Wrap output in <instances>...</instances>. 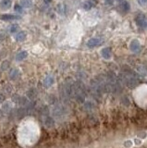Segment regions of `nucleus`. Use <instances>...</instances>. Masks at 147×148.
Instances as JSON below:
<instances>
[{
    "label": "nucleus",
    "instance_id": "nucleus-1",
    "mask_svg": "<svg viewBox=\"0 0 147 148\" xmlns=\"http://www.w3.org/2000/svg\"><path fill=\"white\" fill-rule=\"evenodd\" d=\"M135 22L140 29H146L147 28V21L144 14H138L135 18Z\"/></svg>",
    "mask_w": 147,
    "mask_h": 148
},
{
    "label": "nucleus",
    "instance_id": "nucleus-2",
    "mask_svg": "<svg viewBox=\"0 0 147 148\" xmlns=\"http://www.w3.org/2000/svg\"><path fill=\"white\" fill-rule=\"evenodd\" d=\"M125 82L126 84L131 87V88H134L136 87L138 84H139V80L137 79L136 76H133V74H131V75H127L125 78Z\"/></svg>",
    "mask_w": 147,
    "mask_h": 148
},
{
    "label": "nucleus",
    "instance_id": "nucleus-3",
    "mask_svg": "<svg viewBox=\"0 0 147 148\" xmlns=\"http://www.w3.org/2000/svg\"><path fill=\"white\" fill-rule=\"evenodd\" d=\"M103 39L97 38V37H94V38H91L88 42H87V46L88 47H96V46H99L100 45L103 44Z\"/></svg>",
    "mask_w": 147,
    "mask_h": 148
},
{
    "label": "nucleus",
    "instance_id": "nucleus-4",
    "mask_svg": "<svg viewBox=\"0 0 147 148\" xmlns=\"http://www.w3.org/2000/svg\"><path fill=\"white\" fill-rule=\"evenodd\" d=\"M130 49L132 51L133 53H138L141 50V44L139 43V41L134 39L131 42L130 44Z\"/></svg>",
    "mask_w": 147,
    "mask_h": 148
},
{
    "label": "nucleus",
    "instance_id": "nucleus-5",
    "mask_svg": "<svg viewBox=\"0 0 147 148\" xmlns=\"http://www.w3.org/2000/svg\"><path fill=\"white\" fill-rule=\"evenodd\" d=\"M20 18H21V17L17 16V15H12V14H3V15H0V20L5 21L19 20Z\"/></svg>",
    "mask_w": 147,
    "mask_h": 148
},
{
    "label": "nucleus",
    "instance_id": "nucleus-6",
    "mask_svg": "<svg viewBox=\"0 0 147 148\" xmlns=\"http://www.w3.org/2000/svg\"><path fill=\"white\" fill-rule=\"evenodd\" d=\"M12 5V0H1L0 2V8L3 10H7L11 8Z\"/></svg>",
    "mask_w": 147,
    "mask_h": 148
},
{
    "label": "nucleus",
    "instance_id": "nucleus-7",
    "mask_svg": "<svg viewBox=\"0 0 147 148\" xmlns=\"http://www.w3.org/2000/svg\"><path fill=\"white\" fill-rule=\"evenodd\" d=\"M101 55H102V57L105 59H109L111 58V55H112V51H111V48L110 47H105L101 50Z\"/></svg>",
    "mask_w": 147,
    "mask_h": 148
},
{
    "label": "nucleus",
    "instance_id": "nucleus-8",
    "mask_svg": "<svg viewBox=\"0 0 147 148\" xmlns=\"http://www.w3.org/2000/svg\"><path fill=\"white\" fill-rule=\"evenodd\" d=\"M130 8H131V6H130V4H129L128 1H122L120 3V5H119V9H120V10L124 13L128 12L129 10H130Z\"/></svg>",
    "mask_w": 147,
    "mask_h": 148
},
{
    "label": "nucleus",
    "instance_id": "nucleus-9",
    "mask_svg": "<svg viewBox=\"0 0 147 148\" xmlns=\"http://www.w3.org/2000/svg\"><path fill=\"white\" fill-rule=\"evenodd\" d=\"M96 3H97V0H88V1L84 2L83 8L85 9V10H90V9L93 8Z\"/></svg>",
    "mask_w": 147,
    "mask_h": 148
},
{
    "label": "nucleus",
    "instance_id": "nucleus-10",
    "mask_svg": "<svg viewBox=\"0 0 147 148\" xmlns=\"http://www.w3.org/2000/svg\"><path fill=\"white\" fill-rule=\"evenodd\" d=\"M26 32L21 31V32H19L18 34L15 35V40L17 42H23L25 39H26Z\"/></svg>",
    "mask_w": 147,
    "mask_h": 148
},
{
    "label": "nucleus",
    "instance_id": "nucleus-11",
    "mask_svg": "<svg viewBox=\"0 0 147 148\" xmlns=\"http://www.w3.org/2000/svg\"><path fill=\"white\" fill-rule=\"evenodd\" d=\"M27 56H28V52H27V51H21V52L17 54L16 59L18 61H21V60H23L27 58Z\"/></svg>",
    "mask_w": 147,
    "mask_h": 148
},
{
    "label": "nucleus",
    "instance_id": "nucleus-12",
    "mask_svg": "<svg viewBox=\"0 0 147 148\" xmlns=\"http://www.w3.org/2000/svg\"><path fill=\"white\" fill-rule=\"evenodd\" d=\"M44 85L46 86V87L51 86V85L53 84V83H54V79H53L51 76H47L46 78L44 79Z\"/></svg>",
    "mask_w": 147,
    "mask_h": 148
},
{
    "label": "nucleus",
    "instance_id": "nucleus-13",
    "mask_svg": "<svg viewBox=\"0 0 147 148\" xmlns=\"http://www.w3.org/2000/svg\"><path fill=\"white\" fill-rule=\"evenodd\" d=\"M21 4L25 8H30L31 6V0H21Z\"/></svg>",
    "mask_w": 147,
    "mask_h": 148
},
{
    "label": "nucleus",
    "instance_id": "nucleus-14",
    "mask_svg": "<svg viewBox=\"0 0 147 148\" xmlns=\"http://www.w3.org/2000/svg\"><path fill=\"white\" fill-rule=\"evenodd\" d=\"M14 10L18 13H22L23 12V9H22V7L20 4H16L14 6Z\"/></svg>",
    "mask_w": 147,
    "mask_h": 148
},
{
    "label": "nucleus",
    "instance_id": "nucleus-15",
    "mask_svg": "<svg viewBox=\"0 0 147 148\" xmlns=\"http://www.w3.org/2000/svg\"><path fill=\"white\" fill-rule=\"evenodd\" d=\"M18 30H19V26H18L17 24H13L10 28V32H11V34H14V32H18Z\"/></svg>",
    "mask_w": 147,
    "mask_h": 148
},
{
    "label": "nucleus",
    "instance_id": "nucleus-16",
    "mask_svg": "<svg viewBox=\"0 0 147 148\" xmlns=\"http://www.w3.org/2000/svg\"><path fill=\"white\" fill-rule=\"evenodd\" d=\"M138 4L142 7H146L147 6V0H137Z\"/></svg>",
    "mask_w": 147,
    "mask_h": 148
},
{
    "label": "nucleus",
    "instance_id": "nucleus-17",
    "mask_svg": "<svg viewBox=\"0 0 147 148\" xmlns=\"http://www.w3.org/2000/svg\"><path fill=\"white\" fill-rule=\"evenodd\" d=\"M105 4H107V5H112L113 4V0H107Z\"/></svg>",
    "mask_w": 147,
    "mask_h": 148
},
{
    "label": "nucleus",
    "instance_id": "nucleus-18",
    "mask_svg": "<svg viewBox=\"0 0 147 148\" xmlns=\"http://www.w3.org/2000/svg\"><path fill=\"white\" fill-rule=\"evenodd\" d=\"M43 1L44 2V3H46V4H49V3H51L53 0H43Z\"/></svg>",
    "mask_w": 147,
    "mask_h": 148
},
{
    "label": "nucleus",
    "instance_id": "nucleus-19",
    "mask_svg": "<svg viewBox=\"0 0 147 148\" xmlns=\"http://www.w3.org/2000/svg\"><path fill=\"white\" fill-rule=\"evenodd\" d=\"M2 116H3V113H2V111H1V110H0V119H1V118H2Z\"/></svg>",
    "mask_w": 147,
    "mask_h": 148
},
{
    "label": "nucleus",
    "instance_id": "nucleus-20",
    "mask_svg": "<svg viewBox=\"0 0 147 148\" xmlns=\"http://www.w3.org/2000/svg\"><path fill=\"white\" fill-rule=\"evenodd\" d=\"M118 1H122V0H118Z\"/></svg>",
    "mask_w": 147,
    "mask_h": 148
},
{
    "label": "nucleus",
    "instance_id": "nucleus-21",
    "mask_svg": "<svg viewBox=\"0 0 147 148\" xmlns=\"http://www.w3.org/2000/svg\"><path fill=\"white\" fill-rule=\"evenodd\" d=\"M146 69H147V67H146Z\"/></svg>",
    "mask_w": 147,
    "mask_h": 148
}]
</instances>
